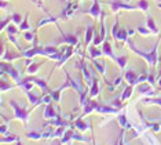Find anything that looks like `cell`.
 Wrapping results in <instances>:
<instances>
[{
    "label": "cell",
    "mask_w": 161,
    "mask_h": 145,
    "mask_svg": "<svg viewBox=\"0 0 161 145\" xmlns=\"http://www.w3.org/2000/svg\"><path fill=\"white\" fill-rule=\"evenodd\" d=\"M46 116H47V117H52V116H54V111H52V108H51V106H48V108H47Z\"/></svg>",
    "instance_id": "1"
},
{
    "label": "cell",
    "mask_w": 161,
    "mask_h": 145,
    "mask_svg": "<svg viewBox=\"0 0 161 145\" xmlns=\"http://www.w3.org/2000/svg\"><path fill=\"white\" fill-rule=\"evenodd\" d=\"M129 94H131V89H127V90H125V94H124V98H127Z\"/></svg>",
    "instance_id": "5"
},
{
    "label": "cell",
    "mask_w": 161,
    "mask_h": 145,
    "mask_svg": "<svg viewBox=\"0 0 161 145\" xmlns=\"http://www.w3.org/2000/svg\"><path fill=\"white\" fill-rule=\"evenodd\" d=\"M105 51L109 54V55H112V53H110V47H109V44H105Z\"/></svg>",
    "instance_id": "3"
},
{
    "label": "cell",
    "mask_w": 161,
    "mask_h": 145,
    "mask_svg": "<svg viewBox=\"0 0 161 145\" xmlns=\"http://www.w3.org/2000/svg\"><path fill=\"white\" fill-rule=\"evenodd\" d=\"M120 122H121L123 124H124V123H125V119H124V117H123V116H121V117H120Z\"/></svg>",
    "instance_id": "8"
},
{
    "label": "cell",
    "mask_w": 161,
    "mask_h": 145,
    "mask_svg": "<svg viewBox=\"0 0 161 145\" xmlns=\"http://www.w3.org/2000/svg\"><path fill=\"white\" fill-rule=\"evenodd\" d=\"M117 38H120V39H125V32H120L118 35H117Z\"/></svg>",
    "instance_id": "4"
},
{
    "label": "cell",
    "mask_w": 161,
    "mask_h": 145,
    "mask_svg": "<svg viewBox=\"0 0 161 145\" xmlns=\"http://www.w3.org/2000/svg\"><path fill=\"white\" fill-rule=\"evenodd\" d=\"M118 61H120V65H124V64H125V58H120Z\"/></svg>",
    "instance_id": "6"
},
{
    "label": "cell",
    "mask_w": 161,
    "mask_h": 145,
    "mask_svg": "<svg viewBox=\"0 0 161 145\" xmlns=\"http://www.w3.org/2000/svg\"><path fill=\"white\" fill-rule=\"evenodd\" d=\"M78 127H80V129H81V130H84V129H85V126H84V124H83V123H78Z\"/></svg>",
    "instance_id": "7"
},
{
    "label": "cell",
    "mask_w": 161,
    "mask_h": 145,
    "mask_svg": "<svg viewBox=\"0 0 161 145\" xmlns=\"http://www.w3.org/2000/svg\"><path fill=\"white\" fill-rule=\"evenodd\" d=\"M133 77H135V76H133L132 72H128V73H127V79H128L129 82H133Z\"/></svg>",
    "instance_id": "2"
}]
</instances>
